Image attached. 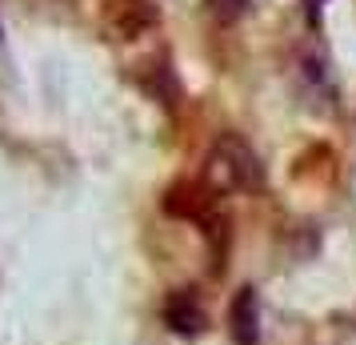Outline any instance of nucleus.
Listing matches in <instances>:
<instances>
[{
	"instance_id": "nucleus-3",
	"label": "nucleus",
	"mask_w": 356,
	"mask_h": 345,
	"mask_svg": "<svg viewBox=\"0 0 356 345\" xmlns=\"http://www.w3.org/2000/svg\"><path fill=\"white\" fill-rule=\"evenodd\" d=\"M164 321L172 333L180 337H196L200 329H204V309H200V297L193 289H180V293L168 297V305H164Z\"/></svg>"
},
{
	"instance_id": "nucleus-5",
	"label": "nucleus",
	"mask_w": 356,
	"mask_h": 345,
	"mask_svg": "<svg viewBox=\"0 0 356 345\" xmlns=\"http://www.w3.org/2000/svg\"><path fill=\"white\" fill-rule=\"evenodd\" d=\"M232 4H241V0H232Z\"/></svg>"
},
{
	"instance_id": "nucleus-4",
	"label": "nucleus",
	"mask_w": 356,
	"mask_h": 345,
	"mask_svg": "<svg viewBox=\"0 0 356 345\" xmlns=\"http://www.w3.org/2000/svg\"><path fill=\"white\" fill-rule=\"evenodd\" d=\"M321 4H324V0H305V8H308V24H316V13H321Z\"/></svg>"
},
{
	"instance_id": "nucleus-2",
	"label": "nucleus",
	"mask_w": 356,
	"mask_h": 345,
	"mask_svg": "<svg viewBox=\"0 0 356 345\" xmlns=\"http://www.w3.org/2000/svg\"><path fill=\"white\" fill-rule=\"evenodd\" d=\"M232 342L236 345H257L260 342V297L252 285H244L241 293L232 297Z\"/></svg>"
},
{
	"instance_id": "nucleus-1",
	"label": "nucleus",
	"mask_w": 356,
	"mask_h": 345,
	"mask_svg": "<svg viewBox=\"0 0 356 345\" xmlns=\"http://www.w3.org/2000/svg\"><path fill=\"white\" fill-rule=\"evenodd\" d=\"M209 173H212V181H216V189H252L260 181V164L241 137L216 141V148H212V157H209Z\"/></svg>"
}]
</instances>
